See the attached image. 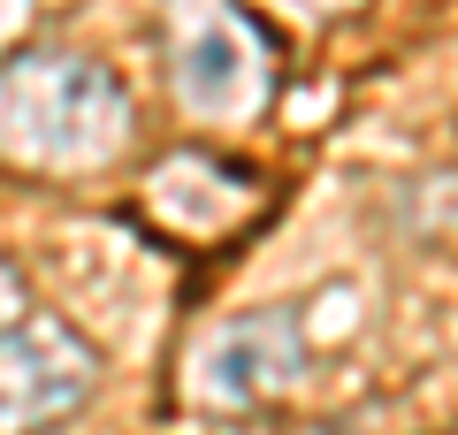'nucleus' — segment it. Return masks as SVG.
Returning <instances> with one entry per match:
<instances>
[{"label":"nucleus","mask_w":458,"mask_h":435,"mask_svg":"<svg viewBox=\"0 0 458 435\" xmlns=\"http://www.w3.org/2000/svg\"><path fill=\"white\" fill-rule=\"evenodd\" d=\"M131 138V92L107 62L31 47L0 62V153L31 168H99Z\"/></svg>","instance_id":"1"},{"label":"nucleus","mask_w":458,"mask_h":435,"mask_svg":"<svg viewBox=\"0 0 458 435\" xmlns=\"http://www.w3.org/2000/svg\"><path fill=\"white\" fill-rule=\"evenodd\" d=\"M99 382L92 344L69 321L47 313H23L8 337H0V435H38L54 420H69Z\"/></svg>","instance_id":"2"},{"label":"nucleus","mask_w":458,"mask_h":435,"mask_svg":"<svg viewBox=\"0 0 458 435\" xmlns=\"http://www.w3.org/2000/svg\"><path fill=\"white\" fill-rule=\"evenodd\" d=\"M306 374V328H298L291 306H260L222 321L191 359V397L214 405V413H245V405H267Z\"/></svg>","instance_id":"3"},{"label":"nucleus","mask_w":458,"mask_h":435,"mask_svg":"<svg viewBox=\"0 0 458 435\" xmlns=\"http://www.w3.org/2000/svg\"><path fill=\"white\" fill-rule=\"evenodd\" d=\"M283 8H298V16H336V8H352V0H283Z\"/></svg>","instance_id":"6"},{"label":"nucleus","mask_w":458,"mask_h":435,"mask_svg":"<svg viewBox=\"0 0 458 435\" xmlns=\"http://www.w3.org/2000/svg\"><path fill=\"white\" fill-rule=\"evenodd\" d=\"M176 84H183V99H191V115H245L252 99H260V54H252L245 23L229 16V8L183 16Z\"/></svg>","instance_id":"4"},{"label":"nucleus","mask_w":458,"mask_h":435,"mask_svg":"<svg viewBox=\"0 0 458 435\" xmlns=\"http://www.w3.org/2000/svg\"><path fill=\"white\" fill-rule=\"evenodd\" d=\"M23 313H31V306H23V283H16V268L0 260V337H8V328H16Z\"/></svg>","instance_id":"5"}]
</instances>
